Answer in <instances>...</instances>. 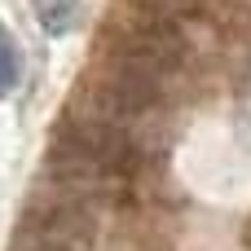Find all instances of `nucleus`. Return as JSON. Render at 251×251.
Here are the masks:
<instances>
[{
  "mask_svg": "<svg viewBox=\"0 0 251 251\" xmlns=\"http://www.w3.org/2000/svg\"><path fill=\"white\" fill-rule=\"evenodd\" d=\"M194 0H137V9L146 13V18H154V22H172L176 13H185Z\"/></svg>",
  "mask_w": 251,
  "mask_h": 251,
  "instance_id": "7ed1b4c3",
  "label": "nucleus"
},
{
  "mask_svg": "<svg viewBox=\"0 0 251 251\" xmlns=\"http://www.w3.org/2000/svg\"><path fill=\"white\" fill-rule=\"evenodd\" d=\"M13 84H18V44H13V35L0 26V97H4Z\"/></svg>",
  "mask_w": 251,
  "mask_h": 251,
  "instance_id": "f03ea898",
  "label": "nucleus"
},
{
  "mask_svg": "<svg viewBox=\"0 0 251 251\" xmlns=\"http://www.w3.org/2000/svg\"><path fill=\"white\" fill-rule=\"evenodd\" d=\"M31 13L44 35H66L79 18V0H31Z\"/></svg>",
  "mask_w": 251,
  "mask_h": 251,
  "instance_id": "f257e3e1",
  "label": "nucleus"
}]
</instances>
